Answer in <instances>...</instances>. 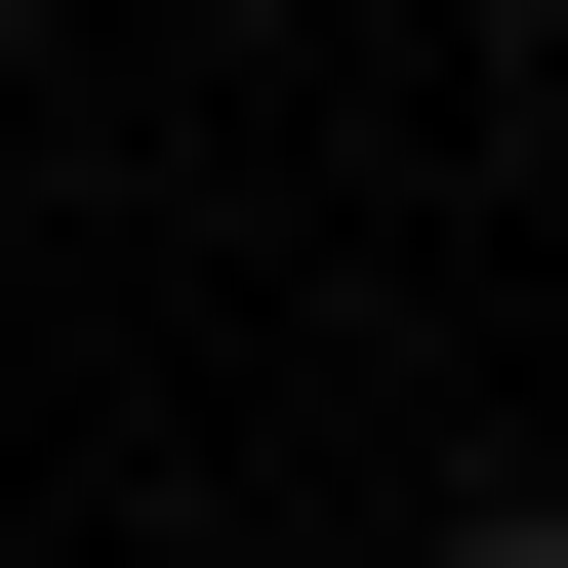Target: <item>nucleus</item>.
<instances>
[{
  "mask_svg": "<svg viewBox=\"0 0 568 568\" xmlns=\"http://www.w3.org/2000/svg\"><path fill=\"white\" fill-rule=\"evenodd\" d=\"M447 568H568V487H528V528H447Z\"/></svg>",
  "mask_w": 568,
  "mask_h": 568,
  "instance_id": "obj_1",
  "label": "nucleus"
}]
</instances>
